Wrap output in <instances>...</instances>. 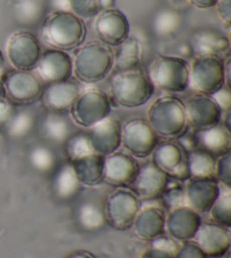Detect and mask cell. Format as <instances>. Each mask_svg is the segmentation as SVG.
<instances>
[{
  "label": "cell",
  "mask_w": 231,
  "mask_h": 258,
  "mask_svg": "<svg viewBox=\"0 0 231 258\" xmlns=\"http://www.w3.org/2000/svg\"><path fill=\"white\" fill-rule=\"evenodd\" d=\"M41 35L54 49L70 50L85 41L86 25L70 12L54 11L44 18Z\"/></svg>",
  "instance_id": "obj_1"
},
{
  "label": "cell",
  "mask_w": 231,
  "mask_h": 258,
  "mask_svg": "<svg viewBox=\"0 0 231 258\" xmlns=\"http://www.w3.org/2000/svg\"><path fill=\"white\" fill-rule=\"evenodd\" d=\"M109 89L114 102L124 108L141 107L155 93V86L149 76L137 69L115 74L110 80Z\"/></svg>",
  "instance_id": "obj_2"
},
{
  "label": "cell",
  "mask_w": 231,
  "mask_h": 258,
  "mask_svg": "<svg viewBox=\"0 0 231 258\" xmlns=\"http://www.w3.org/2000/svg\"><path fill=\"white\" fill-rule=\"evenodd\" d=\"M72 61L78 80L92 84L104 80L112 71L113 52L107 45L91 41L76 50Z\"/></svg>",
  "instance_id": "obj_3"
},
{
  "label": "cell",
  "mask_w": 231,
  "mask_h": 258,
  "mask_svg": "<svg viewBox=\"0 0 231 258\" xmlns=\"http://www.w3.org/2000/svg\"><path fill=\"white\" fill-rule=\"evenodd\" d=\"M148 122L158 136L178 138L187 131L185 105L175 96L157 99L148 111Z\"/></svg>",
  "instance_id": "obj_4"
},
{
  "label": "cell",
  "mask_w": 231,
  "mask_h": 258,
  "mask_svg": "<svg viewBox=\"0 0 231 258\" xmlns=\"http://www.w3.org/2000/svg\"><path fill=\"white\" fill-rule=\"evenodd\" d=\"M147 75L159 90L181 93L188 87L189 66L181 57L159 56L150 63Z\"/></svg>",
  "instance_id": "obj_5"
},
{
  "label": "cell",
  "mask_w": 231,
  "mask_h": 258,
  "mask_svg": "<svg viewBox=\"0 0 231 258\" xmlns=\"http://www.w3.org/2000/svg\"><path fill=\"white\" fill-rule=\"evenodd\" d=\"M225 83V66L219 56H197L189 67L188 86L197 93L212 95Z\"/></svg>",
  "instance_id": "obj_6"
},
{
  "label": "cell",
  "mask_w": 231,
  "mask_h": 258,
  "mask_svg": "<svg viewBox=\"0 0 231 258\" xmlns=\"http://www.w3.org/2000/svg\"><path fill=\"white\" fill-rule=\"evenodd\" d=\"M110 110V101L104 92L87 90L78 95L70 111L76 123L85 128H90L107 118Z\"/></svg>",
  "instance_id": "obj_7"
},
{
  "label": "cell",
  "mask_w": 231,
  "mask_h": 258,
  "mask_svg": "<svg viewBox=\"0 0 231 258\" xmlns=\"http://www.w3.org/2000/svg\"><path fill=\"white\" fill-rule=\"evenodd\" d=\"M4 93L12 103L29 104L42 96L43 85L40 78L31 71L14 69L3 77Z\"/></svg>",
  "instance_id": "obj_8"
},
{
  "label": "cell",
  "mask_w": 231,
  "mask_h": 258,
  "mask_svg": "<svg viewBox=\"0 0 231 258\" xmlns=\"http://www.w3.org/2000/svg\"><path fill=\"white\" fill-rule=\"evenodd\" d=\"M141 210L139 198L130 190L118 189L112 192L105 204L106 222L117 230H128Z\"/></svg>",
  "instance_id": "obj_9"
},
{
  "label": "cell",
  "mask_w": 231,
  "mask_h": 258,
  "mask_svg": "<svg viewBox=\"0 0 231 258\" xmlns=\"http://www.w3.org/2000/svg\"><path fill=\"white\" fill-rule=\"evenodd\" d=\"M158 143L159 136L145 119H131L122 126V144L132 156L147 158L152 154Z\"/></svg>",
  "instance_id": "obj_10"
},
{
  "label": "cell",
  "mask_w": 231,
  "mask_h": 258,
  "mask_svg": "<svg viewBox=\"0 0 231 258\" xmlns=\"http://www.w3.org/2000/svg\"><path fill=\"white\" fill-rule=\"evenodd\" d=\"M6 53L9 62L15 69L32 71L38 64L42 49L39 39L33 33L18 31L9 38Z\"/></svg>",
  "instance_id": "obj_11"
},
{
  "label": "cell",
  "mask_w": 231,
  "mask_h": 258,
  "mask_svg": "<svg viewBox=\"0 0 231 258\" xmlns=\"http://www.w3.org/2000/svg\"><path fill=\"white\" fill-rule=\"evenodd\" d=\"M94 31L101 43L118 47L130 35V23L121 11L109 8L96 16Z\"/></svg>",
  "instance_id": "obj_12"
},
{
  "label": "cell",
  "mask_w": 231,
  "mask_h": 258,
  "mask_svg": "<svg viewBox=\"0 0 231 258\" xmlns=\"http://www.w3.org/2000/svg\"><path fill=\"white\" fill-rule=\"evenodd\" d=\"M170 177L152 162L139 168L135 181L132 182V192L141 200H157L163 196L169 186Z\"/></svg>",
  "instance_id": "obj_13"
},
{
  "label": "cell",
  "mask_w": 231,
  "mask_h": 258,
  "mask_svg": "<svg viewBox=\"0 0 231 258\" xmlns=\"http://www.w3.org/2000/svg\"><path fill=\"white\" fill-rule=\"evenodd\" d=\"M92 152L103 156L117 152L122 145V126L117 119L105 118L86 133Z\"/></svg>",
  "instance_id": "obj_14"
},
{
  "label": "cell",
  "mask_w": 231,
  "mask_h": 258,
  "mask_svg": "<svg viewBox=\"0 0 231 258\" xmlns=\"http://www.w3.org/2000/svg\"><path fill=\"white\" fill-rule=\"evenodd\" d=\"M184 192L187 206L197 213H206L219 197L221 188L214 177L189 178Z\"/></svg>",
  "instance_id": "obj_15"
},
{
  "label": "cell",
  "mask_w": 231,
  "mask_h": 258,
  "mask_svg": "<svg viewBox=\"0 0 231 258\" xmlns=\"http://www.w3.org/2000/svg\"><path fill=\"white\" fill-rule=\"evenodd\" d=\"M36 68L39 76L51 84L70 80L73 73V61L70 54L63 50L49 49L41 53Z\"/></svg>",
  "instance_id": "obj_16"
},
{
  "label": "cell",
  "mask_w": 231,
  "mask_h": 258,
  "mask_svg": "<svg viewBox=\"0 0 231 258\" xmlns=\"http://www.w3.org/2000/svg\"><path fill=\"white\" fill-rule=\"evenodd\" d=\"M185 111L187 122L198 131L219 125L223 112L210 95L204 94H197L188 99Z\"/></svg>",
  "instance_id": "obj_17"
},
{
  "label": "cell",
  "mask_w": 231,
  "mask_h": 258,
  "mask_svg": "<svg viewBox=\"0 0 231 258\" xmlns=\"http://www.w3.org/2000/svg\"><path fill=\"white\" fill-rule=\"evenodd\" d=\"M139 168L140 165L132 155L114 152L104 158L103 180L113 186H131Z\"/></svg>",
  "instance_id": "obj_18"
},
{
  "label": "cell",
  "mask_w": 231,
  "mask_h": 258,
  "mask_svg": "<svg viewBox=\"0 0 231 258\" xmlns=\"http://www.w3.org/2000/svg\"><path fill=\"white\" fill-rule=\"evenodd\" d=\"M202 220L197 212L187 205H182L170 210L166 218L165 231L175 240L188 241L195 237Z\"/></svg>",
  "instance_id": "obj_19"
},
{
  "label": "cell",
  "mask_w": 231,
  "mask_h": 258,
  "mask_svg": "<svg viewBox=\"0 0 231 258\" xmlns=\"http://www.w3.org/2000/svg\"><path fill=\"white\" fill-rule=\"evenodd\" d=\"M195 243L207 257H223L230 249L229 229L215 222L201 223L195 234Z\"/></svg>",
  "instance_id": "obj_20"
},
{
  "label": "cell",
  "mask_w": 231,
  "mask_h": 258,
  "mask_svg": "<svg viewBox=\"0 0 231 258\" xmlns=\"http://www.w3.org/2000/svg\"><path fill=\"white\" fill-rule=\"evenodd\" d=\"M80 94V87L73 81L51 83L43 90V103L50 111L63 113L70 110Z\"/></svg>",
  "instance_id": "obj_21"
},
{
  "label": "cell",
  "mask_w": 231,
  "mask_h": 258,
  "mask_svg": "<svg viewBox=\"0 0 231 258\" xmlns=\"http://www.w3.org/2000/svg\"><path fill=\"white\" fill-rule=\"evenodd\" d=\"M166 216L158 207H146L140 210L133 221V231L142 240L152 239L165 233Z\"/></svg>",
  "instance_id": "obj_22"
},
{
  "label": "cell",
  "mask_w": 231,
  "mask_h": 258,
  "mask_svg": "<svg viewBox=\"0 0 231 258\" xmlns=\"http://www.w3.org/2000/svg\"><path fill=\"white\" fill-rule=\"evenodd\" d=\"M191 47L193 53L197 56H218L229 52L230 42L220 32L211 29H203L193 34Z\"/></svg>",
  "instance_id": "obj_23"
},
{
  "label": "cell",
  "mask_w": 231,
  "mask_h": 258,
  "mask_svg": "<svg viewBox=\"0 0 231 258\" xmlns=\"http://www.w3.org/2000/svg\"><path fill=\"white\" fill-rule=\"evenodd\" d=\"M104 158L100 154L90 153L69 163L81 185L96 186L104 179Z\"/></svg>",
  "instance_id": "obj_24"
},
{
  "label": "cell",
  "mask_w": 231,
  "mask_h": 258,
  "mask_svg": "<svg viewBox=\"0 0 231 258\" xmlns=\"http://www.w3.org/2000/svg\"><path fill=\"white\" fill-rule=\"evenodd\" d=\"M196 136L198 146L214 156L224 155L231 150L230 132L221 125L198 131Z\"/></svg>",
  "instance_id": "obj_25"
},
{
  "label": "cell",
  "mask_w": 231,
  "mask_h": 258,
  "mask_svg": "<svg viewBox=\"0 0 231 258\" xmlns=\"http://www.w3.org/2000/svg\"><path fill=\"white\" fill-rule=\"evenodd\" d=\"M186 160V152L173 142L158 143L152 152V163L165 171L169 177Z\"/></svg>",
  "instance_id": "obj_26"
},
{
  "label": "cell",
  "mask_w": 231,
  "mask_h": 258,
  "mask_svg": "<svg viewBox=\"0 0 231 258\" xmlns=\"http://www.w3.org/2000/svg\"><path fill=\"white\" fill-rule=\"evenodd\" d=\"M43 138L53 144H66L72 135V126L63 113L49 111L43 117L40 125Z\"/></svg>",
  "instance_id": "obj_27"
},
{
  "label": "cell",
  "mask_w": 231,
  "mask_h": 258,
  "mask_svg": "<svg viewBox=\"0 0 231 258\" xmlns=\"http://www.w3.org/2000/svg\"><path fill=\"white\" fill-rule=\"evenodd\" d=\"M76 221L87 232L100 231L106 225L105 211L98 203L91 200L81 202L76 209Z\"/></svg>",
  "instance_id": "obj_28"
},
{
  "label": "cell",
  "mask_w": 231,
  "mask_h": 258,
  "mask_svg": "<svg viewBox=\"0 0 231 258\" xmlns=\"http://www.w3.org/2000/svg\"><path fill=\"white\" fill-rule=\"evenodd\" d=\"M81 183L78 180L70 163L63 164L55 170L53 178V192L60 201H70L80 190Z\"/></svg>",
  "instance_id": "obj_29"
},
{
  "label": "cell",
  "mask_w": 231,
  "mask_h": 258,
  "mask_svg": "<svg viewBox=\"0 0 231 258\" xmlns=\"http://www.w3.org/2000/svg\"><path fill=\"white\" fill-rule=\"evenodd\" d=\"M118 47L117 52L113 54V67L118 73L135 69L142 58L140 42L133 38H128Z\"/></svg>",
  "instance_id": "obj_30"
},
{
  "label": "cell",
  "mask_w": 231,
  "mask_h": 258,
  "mask_svg": "<svg viewBox=\"0 0 231 258\" xmlns=\"http://www.w3.org/2000/svg\"><path fill=\"white\" fill-rule=\"evenodd\" d=\"M183 26V17L170 8L161 9L154 16L151 23L152 32L159 39H168L177 34Z\"/></svg>",
  "instance_id": "obj_31"
},
{
  "label": "cell",
  "mask_w": 231,
  "mask_h": 258,
  "mask_svg": "<svg viewBox=\"0 0 231 258\" xmlns=\"http://www.w3.org/2000/svg\"><path fill=\"white\" fill-rule=\"evenodd\" d=\"M38 122V114L33 109L23 108L16 110L11 121L6 126V129L8 135L14 140H22L34 132Z\"/></svg>",
  "instance_id": "obj_32"
},
{
  "label": "cell",
  "mask_w": 231,
  "mask_h": 258,
  "mask_svg": "<svg viewBox=\"0 0 231 258\" xmlns=\"http://www.w3.org/2000/svg\"><path fill=\"white\" fill-rule=\"evenodd\" d=\"M191 178H209L215 174V156L203 149H195L187 153Z\"/></svg>",
  "instance_id": "obj_33"
},
{
  "label": "cell",
  "mask_w": 231,
  "mask_h": 258,
  "mask_svg": "<svg viewBox=\"0 0 231 258\" xmlns=\"http://www.w3.org/2000/svg\"><path fill=\"white\" fill-rule=\"evenodd\" d=\"M45 6L42 0H20L15 5V17L21 25L38 26L42 22Z\"/></svg>",
  "instance_id": "obj_34"
},
{
  "label": "cell",
  "mask_w": 231,
  "mask_h": 258,
  "mask_svg": "<svg viewBox=\"0 0 231 258\" xmlns=\"http://www.w3.org/2000/svg\"><path fill=\"white\" fill-rule=\"evenodd\" d=\"M29 162L35 171L40 173H50L57 170L58 158L50 146L38 144L31 147L29 152Z\"/></svg>",
  "instance_id": "obj_35"
},
{
  "label": "cell",
  "mask_w": 231,
  "mask_h": 258,
  "mask_svg": "<svg viewBox=\"0 0 231 258\" xmlns=\"http://www.w3.org/2000/svg\"><path fill=\"white\" fill-rule=\"evenodd\" d=\"M211 218L222 227L230 229L231 227V192L221 191L219 197L216 198L214 204L212 205Z\"/></svg>",
  "instance_id": "obj_36"
},
{
  "label": "cell",
  "mask_w": 231,
  "mask_h": 258,
  "mask_svg": "<svg viewBox=\"0 0 231 258\" xmlns=\"http://www.w3.org/2000/svg\"><path fill=\"white\" fill-rule=\"evenodd\" d=\"M64 145H66V152L69 162L90 153H94L86 133L72 134Z\"/></svg>",
  "instance_id": "obj_37"
},
{
  "label": "cell",
  "mask_w": 231,
  "mask_h": 258,
  "mask_svg": "<svg viewBox=\"0 0 231 258\" xmlns=\"http://www.w3.org/2000/svg\"><path fill=\"white\" fill-rule=\"evenodd\" d=\"M69 12L81 18L96 17L101 12L99 0H68Z\"/></svg>",
  "instance_id": "obj_38"
},
{
  "label": "cell",
  "mask_w": 231,
  "mask_h": 258,
  "mask_svg": "<svg viewBox=\"0 0 231 258\" xmlns=\"http://www.w3.org/2000/svg\"><path fill=\"white\" fill-rule=\"evenodd\" d=\"M218 180L225 188L231 187V154L230 152L224 155H221L215 163V174Z\"/></svg>",
  "instance_id": "obj_39"
},
{
  "label": "cell",
  "mask_w": 231,
  "mask_h": 258,
  "mask_svg": "<svg viewBox=\"0 0 231 258\" xmlns=\"http://www.w3.org/2000/svg\"><path fill=\"white\" fill-rule=\"evenodd\" d=\"M163 200L165 204L169 207L170 210L175 209V207L186 205L185 202V192L184 189L181 187H167V189L163 194Z\"/></svg>",
  "instance_id": "obj_40"
},
{
  "label": "cell",
  "mask_w": 231,
  "mask_h": 258,
  "mask_svg": "<svg viewBox=\"0 0 231 258\" xmlns=\"http://www.w3.org/2000/svg\"><path fill=\"white\" fill-rule=\"evenodd\" d=\"M151 248H155V249H158V250H163L174 257L175 254L177 252V250L179 249V246L177 241L172 237H167V236H164V234H160V236L152 239Z\"/></svg>",
  "instance_id": "obj_41"
},
{
  "label": "cell",
  "mask_w": 231,
  "mask_h": 258,
  "mask_svg": "<svg viewBox=\"0 0 231 258\" xmlns=\"http://www.w3.org/2000/svg\"><path fill=\"white\" fill-rule=\"evenodd\" d=\"M173 258H207V256L195 242H186L179 247Z\"/></svg>",
  "instance_id": "obj_42"
},
{
  "label": "cell",
  "mask_w": 231,
  "mask_h": 258,
  "mask_svg": "<svg viewBox=\"0 0 231 258\" xmlns=\"http://www.w3.org/2000/svg\"><path fill=\"white\" fill-rule=\"evenodd\" d=\"M210 96L214 100V102L219 105L222 111H229L231 108L230 85L224 84L221 89L214 92V93Z\"/></svg>",
  "instance_id": "obj_43"
},
{
  "label": "cell",
  "mask_w": 231,
  "mask_h": 258,
  "mask_svg": "<svg viewBox=\"0 0 231 258\" xmlns=\"http://www.w3.org/2000/svg\"><path fill=\"white\" fill-rule=\"evenodd\" d=\"M15 111V105L8 99L3 98L0 100V127H6L8 125Z\"/></svg>",
  "instance_id": "obj_44"
},
{
  "label": "cell",
  "mask_w": 231,
  "mask_h": 258,
  "mask_svg": "<svg viewBox=\"0 0 231 258\" xmlns=\"http://www.w3.org/2000/svg\"><path fill=\"white\" fill-rule=\"evenodd\" d=\"M179 141V146L182 149L188 153V152H192L195 149H198V141H197V136L196 134H188L185 132L183 135L178 137Z\"/></svg>",
  "instance_id": "obj_45"
},
{
  "label": "cell",
  "mask_w": 231,
  "mask_h": 258,
  "mask_svg": "<svg viewBox=\"0 0 231 258\" xmlns=\"http://www.w3.org/2000/svg\"><path fill=\"white\" fill-rule=\"evenodd\" d=\"M216 6V12L220 20L225 26H230L231 23V0H219Z\"/></svg>",
  "instance_id": "obj_46"
},
{
  "label": "cell",
  "mask_w": 231,
  "mask_h": 258,
  "mask_svg": "<svg viewBox=\"0 0 231 258\" xmlns=\"http://www.w3.org/2000/svg\"><path fill=\"white\" fill-rule=\"evenodd\" d=\"M188 2L196 8L209 9V8L214 7L215 5L218 4L219 0H188Z\"/></svg>",
  "instance_id": "obj_47"
},
{
  "label": "cell",
  "mask_w": 231,
  "mask_h": 258,
  "mask_svg": "<svg viewBox=\"0 0 231 258\" xmlns=\"http://www.w3.org/2000/svg\"><path fill=\"white\" fill-rule=\"evenodd\" d=\"M141 258H173V256H170L167 252H165L163 250L151 248V249H148L147 251L143 252Z\"/></svg>",
  "instance_id": "obj_48"
},
{
  "label": "cell",
  "mask_w": 231,
  "mask_h": 258,
  "mask_svg": "<svg viewBox=\"0 0 231 258\" xmlns=\"http://www.w3.org/2000/svg\"><path fill=\"white\" fill-rule=\"evenodd\" d=\"M67 258H95V257L92 256L90 252H88V251L79 250V251L72 252V254L69 255Z\"/></svg>",
  "instance_id": "obj_49"
},
{
  "label": "cell",
  "mask_w": 231,
  "mask_h": 258,
  "mask_svg": "<svg viewBox=\"0 0 231 258\" xmlns=\"http://www.w3.org/2000/svg\"><path fill=\"white\" fill-rule=\"evenodd\" d=\"M115 0H99V6L101 11H105V9L114 8Z\"/></svg>",
  "instance_id": "obj_50"
},
{
  "label": "cell",
  "mask_w": 231,
  "mask_h": 258,
  "mask_svg": "<svg viewBox=\"0 0 231 258\" xmlns=\"http://www.w3.org/2000/svg\"><path fill=\"white\" fill-rule=\"evenodd\" d=\"M230 118H231V112L230 110L229 111H227V114H225V119H224V122H223V127L227 129V131H229L231 133V123H230Z\"/></svg>",
  "instance_id": "obj_51"
},
{
  "label": "cell",
  "mask_w": 231,
  "mask_h": 258,
  "mask_svg": "<svg viewBox=\"0 0 231 258\" xmlns=\"http://www.w3.org/2000/svg\"><path fill=\"white\" fill-rule=\"evenodd\" d=\"M4 66H5V57H4V53L2 51V49H0V72L3 71Z\"/></svg>",
  "instance_id": "obj_52"
},
{
  "label": "cell",
  "mask_w": 231,
  "mask_h": 258,
  "mask_svg": "<svg viewBox=\"0 0 231 258\" xmlns=\"http://www.w3.org/2000/svg\"><path fill=\"white\" fill-rule=\"evenodd\" d=\"M4 98V89H3V85L2 83H0V100Z\"/></svg>",
  "instance_id": "obj_53"
}]
</instances>
